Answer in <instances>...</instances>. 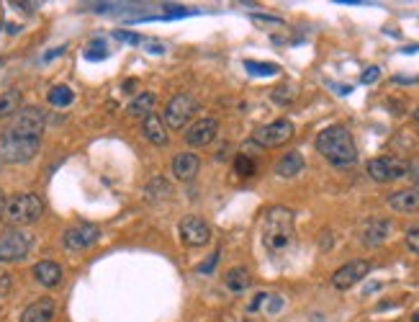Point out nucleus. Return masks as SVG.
I'll list each match as a JSON object with an SVG mask.
<instances>
[{
    "label": "nucleus",
    "mask_w": 419,
    "mask_h": 322,
    "mask_svg": "<svg viewBox=\"0 0 419 322\" xmlns=\"http://www.w3.org/2000/svg\"><path fill=\"white\" fill-rule=\"evenodd\" d=\"M304 155L301 152H285L281 160L275 162V173L281 175V178H296L299 173L304 171Z\"/></svg>",
    "instance_id": "nucleus-20"
},
{
    "label": "nucleus",
    "mask_w": 419,
    "mask_h": 322,
    "mask_svg": "<svg viewBox=\"0 0 419 322\" xmlns=\"http://www.w3.org/2000/svg\"><path fill=\"white\" fill-rule=\"evenodd\" d=\"M378 77H381V70H378L376 64H373V67H368L366 73H363V77H360V83H363V86H370V83H376Z\"/></svg>",
    "instance_id": "nucleus-29"
},
{
    "label": "nucleus",
    "mask_w": 419,
    "mask_h": 322,
    "mask_svg": "<svg viewBox=\"0 0 419 322\" xmlns=\"http://www.w3.org/2000/svg\"><path fill=\"white\" fill-rule=\"evenodd\" d=\"M8 289H11V276L0 271V297H5V294H8Z\"/></svg>",
    "instance_id": "nucleus-32"
},
{
    "label": "nucleus",
    "mask_w": 419,
    "mask_h": 322,
    "mask_svg": "<svg viewBox=\"0 0 419 322\" xmlns=\"http://www.w3.org/2000/svg\"><path fill=\"white\" fill-rule=\"evenodd\" d=\"M296 212L288 206H270L262 216V245L268 253H283L294 245Z\"/></svg>",
    "instance_id": "nucleus-1"
},
{
    "label": "nucleus",
    "mask_w": 419,
    "mask_h": 322,
    "mask_svg": "<svg viewBox=\"0 0 419 322\" xmlns=\"http://www.w3.org/2000/svg\"><path fill=\"white\" fill-rule=\"evenodd\" d=\"M44 214V201L36 193H18L5 201L3 206V219L11 227H26L39 222Z\"/></svg>",
    "instance_id": "nucleus-3"
},
{
    "label": "nucleus",
    "mask_w": 419,
    "mask_h": 322,
    "mask_svg": "<svg viewBox=\"0 0 419 322\" xmlns=\"http://www.w3.org/2000/svg\"><path fill=\"white\" fill-rule=\"evenodd\" d=\"M44 127H47V116H44L42 108L26 106L13 116V124L8 132L21 134V137H42Z\"/></svg>",
    "instance_id": "nucleus-9"
},
{
    "label": "nucleus",
    "mask_w": 419,
    "mask_h": 322,
    "mask_svg": "<svg viewBox=\"0 0 419 322\" xmlns=\"http://www.w3.org/2000/svg\"><path fill=\"white\" fill-rule=\"evenodd\" d=\"M294 132L296 129L288 119H275L270 124L255 129L252 142H255L257 147H281V145H285V142L294 137Z\"/></svg>",
    "instance_id": "nucleus-8"
},
{
    "label": "nucleus",
    "mask_w": 419,
    "mask_h": 322,
    "mask_svg": "<svg viewBox=\"0 0 419 322\" xmlns=\"http://www.w3.org/2000/svg\"><path fill=\"white\" fill-rule=\"evenodd\" d=\"M170 171H173V175H175L178 181H193L201 171L199 155H193V152H183V155H178V158H173Z\"/></svg>",
    "instance_id": "nucleus-16"
},
{
    "label": "nucleus",
    "mask_w": 419,
    "mask_h": 322,
    "mask_svg": "<svg viewBox=\"0 0 419 322\" xmlns=\"http://www.w3.org/2000/svg\"><path fill=\"white\" fill-rule=\"evenodd\" d=\"M216 132H219V121L211 116H203L188 127L186 142H188L190 147H206V145H211V142L216 140Z\"/></svg>",
    "instance_id": "nucleus-12"
},
{
    "label": "nucleus",
    "mask_w": 419,
    "mask_h": 322,
    "mask_svg": "<svg viewBox=\"0 0 419 322\" xmlns=\"http://www.w3.org/2000/svg\"><path fill=\"white\" fill-rule=\"evenodd\" d=\"M407 175H411V178L417 181V186H419V160L409 162V173H407Z\"/></svg>",
    "instance_id": "nucleus-34"
},
{
    "label": "nucleus",
    "mask_w": 419,
    "mask_h": 322,
    "mask_svg": "<svg viewBox=\"0 0 419 322\" xmlns=\"http://www.w3.org/2000/svg\"><path fill=\"white\" fill-rule=\"evenodd\" d=\"M409 162L394 155H383V158H373L368 160V175L376 183H394L398 178H407Z\"/></svg>",
    "instance_id": "nucleus-6"
},
{
    "label": "nucleus",
    "mask_w": 419,
    "mask_h": 322,
    "mask_svg": "<svg viewBox=\"0 0 419 322\" xmlns=\"http://www.w3.org/2000/svg\"><path fill=\"white\" fill-rule=\"evenodd\" d=\"M255 23H272V26H283V18H275V16H252Z\"/></svg>",
    "instance_id": "nucleus-30"
},
{
    "label": "nucleus",
    "mask_w": 419,
    "mask_h": 322,
    "mask_svg": "<svg viewBox=\"0 0 419 322\" xmlns=\"http://www.w3.org/2000/svg\"><path fill=\"white\" fill-rule=\"evenodd\" d=\"M216 263H219V253H211V258L206 260V263H203V266H199V271H201V273H211Z\"/></svg>",
    "instance_id": "nucleus-31"
},
{
    "label": "nucleus",
    "mask_w": 419,
    "mask_h": 322,
    "mask_svg": "<svg viewBox=\"0 0 419 322\" xmlns=\"http://www.w3.org/2000/svg\"><path fill=\"white\" fill-rule=\"evenodd\" d=\"M414 121H417V124H419V108H417V111H414Z\"/></svg>",
    "instance_id": "nucleus-37"
},
{
    "label": "nucleus",
    "mask_w": 419,
    "mask_h": 322,
    "mask_svg": "<svg viewBox=\"0 0 419 322\" xmlns=\"http://www.w3.org/2000/svg\"><path fill=\"white\" fill-rule=\"evenodd\" d=\"M116 39H118V42H129V44H139V42H142L136 34H126V32H118V34H116Z\"/></svg>",
    "instance_id": "nucleus-33"
},
{
    "label": "nucleus",
    "mask_w": 419,
    "mask_h": 322,
    "mask_svg": "<svg viewBox=\"0 0 419 322\" xmlns=\"http://www.w3.org/2000/svg\"><path fill=\"white\" fill-rule=\"evenodd\" d=\"M196 111H199V103L188 93H178V96H173L168 101V106L162 111V121L170 129H183L193 119Z\"/></svg>",
    "instance_id": "nucleus-7"
},
{
    "label": "nucleus",
    "mask_w": 419,
    "mask_h": 322,
    "mask_svg": "<svg viewBox=\"0 0 419 322\" xmlns=\"http://www.w3.org/2000/svg\"><path fill=\"white\" fill-rule=\"evenodd\" d=\"M3 206H5V196H3V191H0V214H3Z\"/></svg>",
    "instance_id": "nucleus-35"
},
{
    "label": "nucleus",
    "mask_w": 419,
    "mask_h": 322,
    "mask_svg": "<svg viewBox=\"0 0 419 322\" xmlns=\"http://www.w3.org/2000/svg\"><path fill=\"white\" fill-rule=\"evenodd\" d=\"M155 96L152 93H139V96L131 101V106H129V114L131 116H136V119H147V116H152L155 114Z\"/></svg>",
    "instance_id": "nucleus-21"
},
{
    "label": "nucleus",
    "mask_w": 419,
    "mask_h": 322,
    "mask_svg": "<svg viewBox=\"0 0 419 322\" xmlns=\"http://www.w3.org/2000/svg\"><path fill=\"white\" fill-rule=\"evenodd\" d=\"M224 284H227V289H229V291L240 294V291H244L252 284L250 271H247V269H231L229 273L224 276Z\"/></svg>",
    "instance_id": "nucleus-22"
},
{
    "label": "nucleus",
    "mask_w": 419,
    "mask_h": 322,
    "mask_svg": "<svg viewBox=\"0 0 419 322\" xmlns=\"http://www.w3.org/2000/svg\"><path fill=\"white\" fill-rule=\"evenodd\" d=\"M62 266L60 263H54V260H42V263H36L34 266V279L39 281L42 286L47 289H54V286H60L62 284Z\"/></svg>",
    "instance_id": "nucleus-18"
},
{
    "label": "nucleus",
    "mask_w": 419,
    "mask_h": 322,
    "mask_svg": "<svg viewBox=\"0 0 419 322\" xmlns=\"http://www.w3.org/2000/svg\"><path fill=\"white\" fill-rule=\"evenodd\" d=\"M388 237H391V222L388 219H368L363 230H360V240L368 247L383 245Z\"/></svg>",
    "instance_id": "nucleus-14"
},
{
    "label": "nucleus",
    "mask_w": 419,
    "mask_h": 322,
    "mask_svg": "<svg viewBox=\"0 0 419 322\" xmlns=\"http://www.w3.org/2000/svg\"><path fill=\"white\" fill-rule=\"evenodd\" d=\"M294 98H296V90H294V88H288V86L275 88V90H272V101H278V103H291Z\"/></svg>",
    "instance_id": "nucleus-28"
},
{
    "label": "nucleus",
    "mask_w": 419,
    "mask_h": 322,
    "mask_svg": "<svg viewBox=\"0 0 419 322\" xmlns=\"http://www.w3.org/2000/svg\"><path fill=\"white\" fill-rule=\"evenodd\" d=\"M21 111V90H5L0 96V119L16 116Z\"/></svg>",
    "instance_id": "nucleus-23"
},
{
    "label": "nucleus",
    "mask_w": 419,
    "mask_h": 322,
    "mask_svg": "<svg viewBox=\"0 0 419 322\" xmlns=\"http://www.w3.org/2000/svg\"><path fill=\"white\" fill-rule=\"evenodd\" d=\"M54 312H57L54 299L44 297V299H36L21 312V322H52Z\"/></svg>",
    "instance_id": "nucleus-17"
},
{
    "label": "nucleus",
    "mask_w": 419,
    "mask_h": 322,
    "mask_svg": "<svg viewBox=\"0 0 419 322\" xmlns=\"http://www.w3.org/2000/svg\"><path fill=\"white\" fill-rule=\"evenodd\" d=\"M31 235H26L18 227L0 230V263H16L23 260L31 250Z\"/></svg>",
    "instance_id": "nucleus-5"
},
{
    "label": "nucleus",
    "mask_w": 419,
    "mask_h": 322,
    "mask_svg": "<svg viewBox=\"0 0 419 322\" xmlns=\"http://www.w3.org/2000/svg\"><path fill=\"white\" fill-rule=\"evenodd\" d=\"M180 237H183V243L188 247H201L211 240V227L206 225V219H201L196 214L183 216V222H180Z\"/></svg>",
    "instance_id": "nucleus-11"
},
{
    "label": "nucleus",
    "mask_w": 419,
    "mask_h": 322,
    "mask_svg": "<svg viewBox=\"0 0 419 322\" xmlns=\"http://www.w3.org/2000/svg\"><path fill=\"white\" fill-rule=\"evenodd\" d=\"M42 147L39 137H21V134H13L5 132L0 134V162H29L31 158H36V152Z\"/></svg>",
    "instance_id": "nucleus-4"
},
{
    "label": "nucleus",
    "mask_w": 419,
    "mask_h": 322,
    "mask_svg": "<svg viewBox=\"0 0 419 322\" xmlns=\"http://www.w3.org/2000/svg\"><path fill=\"white\" fill-rule=\"evenodd\" d=\"M316 152L337 168H350L357 160L355 140L342 124H332L316 134Z\"/></svg>",
    "instance_id": "nucleus-2"
},
{
    "label": "nucleus",
    "mask_w": 419,
    "mask_h": 322,
    "mask_svg": "<svg viewBox=\"0 0 419 322\" xmlns=\"http://www.w3.org/2000/svg\"><path fill=\"white\" fill-rule=\"evenodd\" d=\"M244 70L250 75H260V77H270V75H278V64L272 62H255V60H244Z\"/></svg>",
    "instance_id": "nucleus-25"
},
{
    "label": "nucleus",
    "mask_w": 419,
    "mask_h": 322,
    "mask_svg": "<svg viewBox=\"0 0 419 322\" xmlns=\"http://www.w3.org/2000/svg\"><path fill=\"white\" fill-rule=\"evenodd\" d=\"M47 98H49V103H52V106L67 108L70 103H73L75 93L67 86H54L52 90H49V96H47Z\"/></svg>",
    "instance_id": "nucleus-24"
},
{
    "label": "nucleus",
    "mask_w": 419,
    "mask_h": 322,
    "mask_svg": "<svg viewBox=\"0 0 419 322\" xmlns=\"http://www.w3.org/2000/svg\"><path fill=\"white\" fill-rule=\"evenodd\" d=\"M370 269H373L370 260H350V263H345L342 269H337L335 273H332V286H335L337 291L353 289L355 284H360V281L370 273Z\"/></svg>",
    "instance_id": "nucleus-10"
},
{
    "label": "nucleus",
    "mask_w": 419,
    "mask_h": 322,
    "mask_svg": "<svg viewBox=\"0 0 419 322\" xmlns=\"http://www.w3.org/2000/svg\"><path fill=\"white\" fill-rule=\"evenodd\" d=\"M98 237H101V230L95 225H75L70 230H64V247H70V250H85V247H90L98 243Z\"/></svg>",
    "instance_id": "nucleus-13"
},
{
    "label": "nucleus",
    "mask_w": 419,
    "mask_h": 322,
    "mask_svg": "<svg viewBox=\"0 0 419 322\" xmlns=\"http://www.w3.org/2000/svg\"><path fill=\"white\" fill-rule=\"evenodd\" d=\"M388 206L394 212H401V214H409V212H419V186H411V188H401V191H394L388 196Z\"/></svg>",
    "instance_id": "nucleus-15"
},
{
    "label": "nucleus",
    "mask_w": 419,
    "mask_h": 322,
    "mask_svg": "<svg viewBox=\"0 0 419 322\" xmlns=\"http://www.w3.org/2000/svg\"><path fill=\"white\" fill-rule=\"evenodd\" d=\"M411 322H419V312L417 314H411Z\"/></svg>",
    "instance_id": "nucleus-36"
},
{
    "label": "nucleus",
    "mask_w": 419,
    "mask_h": 322,
    "mask_svg": "<svg viewBox=\"0 0 419 322\" xmlns=\"http://www.w3.org/2000/svg\"><path fill=\"white\" fill-rule=\"evenodd\" d=\"M234 171L240 173V175H244V178H250V175H255L257 173V165H255V158H247V155H237V160H234Z\"/></svg>",
    "instance_id": "nucleus-26"
},
{
    "label": "nucleus",
    "mask_w": 419,
    "mask_h": 322,
    "mask_svg": "<svg viewBox=\"0 0 419 322\" xmlns=\"http://www.w3.org/2000/svg\"><path fill=\"white\" fill-rule=\"evenodd\" d=\"M407 247L414 253V256H419V222H414V225L407 230Z\"/></svg>",
    "instance_id": "nucleus-27"
},
{
    "label": "nucleus",
    "mask_w": 419,
    "mask_h": 322,
    "mask_svg": "<svg viewBox=\"0 0 419 322\" xmlns=\"http://www.w3.org/2000/svg\"><path fill=\"white\" fill-rule=\"evenodd\" d=\"M142 132H144V137H147L152 145H157V147H162V145L168 142V127H165L162 116H157V114H152V116L144 119Z\"/></svg>",
    "instance_id": "nucleus-19"
}]
</instances>
